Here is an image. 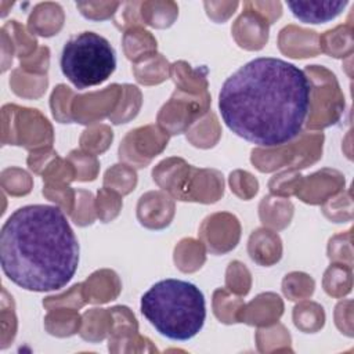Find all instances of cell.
I'll use <instances>...</instances> for the list:
<instances>
[{"label": "cell", "instance_id": "5b68a950", "mask_svg": "<svg viewBox=\"0 0 354 354\" xmlns=\"http://www.w3.org/2000/svg\"><path fill=\"white\" fill-rule=\"evenodd\" d=\"M290 12L304 24L328 22L348 6L347 0H318V1H286Z\"/></svg>", "mask_w": 354, "mask_h": 354}, {"label": "cell", "instance_id": "277c9868", "mask_svg": "<svg viewBox=\"0 0 354 354\" xmlns=\"http://www.w3.org/2000/svg\"><path fill=\"white\" fill-rule=\"evenodd\" d=\"M61 71L77 88L98 86L116 68V51L111 43L94 32L72 36L62 47Z\"/></svg>", "mask_w": 354, "mask_h": 354}, {"label": "cell", "instance_id": "7a4b0ae2", "mask_svg": "<svg viewBox=\"0 0 354 354\" xmlns=\"http://www.w3.org/2000/svg\"><path fill=\"white\" fill-rule=\"evenodd\" d=\"M77 238L54 205H26L0 231V261L6 277L30 292H53L69 283L79 266Z\"/></svg>", "mask_w": 354, "mask_h": 354}, {"label": "cell", "instance_id": "3957f363", "mask_svg": "<svg viewBox=\"0 0 354 354\" xmlns=\"http://www.w3.org/2000/svg\"><path fill=\"white\" fill-rule=\"evenodd\" d=\"M140 308L162 336L178 342L195 337L206 321L203 292L184 279L166 278L153 283L142 295Z\"/></svg>", "mask_w": 354, "mask_h": 354}, {"label": "cell", "instance_id": "6da1fadb", "mask_svg": "<svg viewBox=\"0 0 354 354\" xmlns=\"http://www.w3.org/2000/svg\"><path fill=\"white\" fill-rule=\"evenodd\" d=\"M311 82L299 66L259 57L223 83L218 109L225 126L259 147H277L301 131L311 105Z\"/></svg>", "mask_w": 354, "mask_h": 354}]
</instances>
